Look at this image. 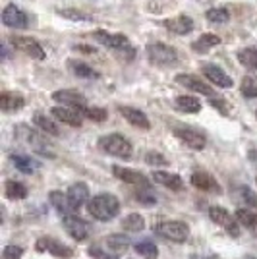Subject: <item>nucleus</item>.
I'll list each match as a JSON object with an SVG mask.
<instances>
[{"label": "nucleus", "mask_w": 257, "mask_h": 259, "mask_svg": "<svg viewBox=\"0 0 257 259\" xmlns=\"http://www.w3.org/2000/svg\"><path fill=\"white\" fill-rule=\"evenodd\" d=\"M151 178H153V182L155 184H161V186L168 188V190H174V192H178V190H182L184 188L182 176H180V174H176V172L155 170V172L151 174Z\"/></svg>", "instance_id": "obj_21"}, {"label": "nucleus", "mask_w": 257, "mask_h": 259, "mask_svg": "<svg viewBox=\"0 0 257 259\" xmlns=\"http://www.w3.org/2000/svg\"><path fill=\"white\" fill-rule=\"evenodd\" d=\"M242 259H257V257H253V255H244Z\"/></svg>", "instance_id": "obj_49"}, {"label": "nucleus", "mask_w": 257, "mask_h": 259, "mask_svg": "<svg viewBox=\"0 0 257 259\" xmlns=\"http://www.w3.org/2000/svg\"><path fill=\"white\" fill-rule=\"evenodd\" d=\"M155 232L174 244H184L190 238V227L184 221H162L155 227Z\"/></svg>", "instance_id": "obj_3"}, {"label": "nucleus", "mask_w": 257, "mask_h": 259, "mask_svg": "<svg viewBox=\"0 0 257 259\" xmlns=\"http://www.w3.org/2000/svg\"><path fill=\"white\" fill-rule=\"evenodd\" d=\"M99 149L105 151L107 155L118 157V159H130L134 153L130 140L124 138L122 134H107V136L99 138Z\"/></svg>", "instance_id": "obj_2"}, {"label": "nucleus", "mask_w": 257, "mask_h": 259, "mask_svg": "<svg viewBox=\"0 0 257 259\" xmlns=\"http://www.w3.org/2000/svg\"><path fill=\"white\" fill-rule=\"evenodd\" d=\"M66 194H68V199H70V205H72V209H74V213L75 211H79V209L89 201V188H87L85 182L72 184V186L68 188Z\"/></svg>", "instance_id": "obj_19"}, {"label": "nucleus", "mask_w": 257, "mask_h": 259, "mask_svg": "<svg viewBox=\"0 0 257 259\" xmlns=\"http://www.w3.org/2000/svg\"><path fill=\"white\" fill-rule=\"evenodd\" d=\"M236 197H238V201H240L244 207H257L255 192H253L249 186H246V184L236 186Z\"/></svg>", "instance_id": "obj_30"}, {"label": "nucleus", "mask_w": 257, "mask_h": 259, "mask_svg": "<svg viewBox=\"0 0 257 259\" xmlns=\"http://www.w3.org/2000/svg\"><path fill=\"white\" fill-rule=\"evenodd\" d=\"M10 43L14 45V49H18V51H22L23 54H27V56H31L35 60H45V49L41 47V43L37 41V39H33V37H23V35H14L10 37Z\"/></svg>", "instance_id": "obj_10"}, {"label": "nucleus", "mask_w": 257, "mask_h": 259, "mask_svg": "<svg viewBox=\"0 0 257 259\" xmlns=\"http://www.w3.org/2000/svg\"><path fill=\"white\" fill-rule=\"evenodd\" d=\"M62 227H64V230L74 238L75 242H83V240L87 238V234H89L87 223L81 219V217L74 215V213L62 217Z\"/></svg>", "instance_id": "obj_12"}, {"label": "nucleus", "mask_w": 257, "mask_h": 259, "mask_svg": "<svg viewBox=\"0 0 257 259\" xmlns=\"http://www.w3.org/2000/svg\"><path fill=\"white\" fill-rule=\"evenodd\" d=\"M107 246L112 251H124L130 248V238L126 234H110L107 238Z\"/></svg>", "instance_id": "obj_35"}, {"label": "nucleus", "mask_w": 257, "mask_h": 259, "mask_svg": "<svg viewBox=\"0 0 257 259\" xmlns=\"http://www.w3.org/2000/svg\"><path fill=\"white\" fill-rule=\"evenodd\" d=\"M23 107H25V99L20 93L6 91V93L0 95V108H2V112L10 114V112H16V110H22Z\"/></svg>", "instance_id": "obj_23"}, {"label": "nucleus", "mask_w": 257, "mask_h": 259, "mask_svg": "<svg viewBox=\"0 0 257 259\" xmlns=\"http://www.w3.org/2000/svg\"><path fill=\"white\" fill-rule=\"evenodd\" d=\"M174 136L178 138V140L186 143L190 149L193 151H201L205 149V145H207V136H205L201 130L193 128V126H186V124H176L174 128Z\"/></svg>", "instance_id": "obj_4"}, {"label": "nucleus", "mask_w": 257, "mask_h": 259, "mask_svg": "<svg viewBox=\"0 0 257 259\" xmlns=\"http://www.w3.org/2000/svg\"><path fill=\"white\" fill-rule=\"evenodd\" d=\"M122 228H124L126 232H141V230L145 228V221H143V217H141L140 213H130V215L124 217Z\"/></svg>", "instance_id": "obj_31"}, {"label": "nucleus", "mask_w": 257, "mask_h": 259, "mask_svg": "<svg viewBox=\"0 0 257 259\" xmlns=\"http://www.w3.org/2000/svg\"><path fill=\"white\" fill-rule=\"evenodd\" d=\"M4 190H6V195L10 199H25L27 197V188L22 182H16V180H8Z\"/></svg>", "instance_id": "obj_34"}, {"label": "nucleus", "mask_w": 257, "mask_h": 259, "mask_svg": "<svg viewBox=\"0 0 257 259\" xmlns=\"http://www.w3.org/2000/svg\"><path fill=\"white\" fill-rule=\"evenodd\" d=\"M6 58H8V47L2 45V60H6Z\"/></svg>", "instance_id": "obj_47"}, {"label": "nucleus", "mask_w": 257, "mask_h": 259, "mask_svg": "<svg viewBox=\"0 0 257 259\" xmlns=\"http://www.w3.org/2000/svg\"><path fill=\"white\" fill-rule=\"evenodd\" d=\"M238 60L240 64H244L249 70H255L257 72V49H244L238 53Z\"/></svg>", "instance_id": "obj_36"}, {"label": "nucleus", "mask_w": 257, "mask_h": 259, "mask_svg": "<svg viewBox=\"0 0 257 259\" xmlns=\"http://www.w3.org/2000/svg\"><path fill=\"white\" fill-rule=\"evenodd\" d=\"M134 248H136V251H138L143 259H157L159 257V248H157L151 240H141V242H138Z\"/></svg>", "instance_id": "obj_33"}, {"label": "nucleus", "mask_w": 257, "mask_h": 259, "mask_svg": "<svg viewBox=\"0 0 257 259\" xmlns=\"http://www.w3.org/2000/svg\"><path fill=\"white\" fill-rule=\"evenodd\" d=\"M192 184L197 188V190H203V192H209V194H221L223 188L221 184L217 182L213 174L205 172V170H195L192 174Z\"/></svg>", "instance_id": "obj_18"}, {"label": "nucleus", "mask_w": 257, "mask_h": 259, "mask_svg": "<svg viewBox=\"0 0 257 259\" xmlns=\"http://www.w3.org/2000/svg\"><path fill=\"white\" fill-rule=\"evenodd\" d=\"M87 253H89V257H93V259H120L118 253H108V251L101 249L99 246H91Z\"/></svg>", "instance_id": "obj_43"}, {"label": "nucleus", "mask_w": 257, "mask_h": 259, "mask_svg": "<svg viewBox=\"0 0 257 259\" xmlns=\"http://www.w3.org/2000/svg\"><path fill=\"white\" fill-rule=\"evenodd\" d=\"M145 162L151 164V166H166L168 161H166V157L159 151H149L145 153Z\"/></svg>", "instance_id": "obj_41"}, {"label": "nucleus", "mask_w": 257, "mask_h": 259, "mask_svg": "<svg viewBox=\"0 0 257 259\" xmlns=\"http://www.w3.org/2000/svg\"><path fill=\"white\" fill-rule=\"evenodd\" d=\"M247 157H249V159H251V161H253V162H257V151H255V149H251V151H247Z\"/></svg>", "instance_id": "obj_46"}, {"label": "nucleus", "mask_w": 257, "mask_h": 259, "mask_svg": "<svg viewBox=\"0 0 257 259\" xmlns=\"http://www.w3.org/2000/svg\"><path fill=\"white\" fill-rule=\"evenodd\" d=\"M93 37H95L97 43H101L103 47H107V49H112V51H116V53H128V56L132 58L134 56V49H132V45H130L128 37H124V35H120V33H108L105 29H97L93 33Z\"/></svg>", "instance_id": "obj_5"}, {"label": "nucleus", "mask_w": 257, "mask_h": 259, "mask_svg": "<svg viewBox=\"0 0 257 259\" xmlns=\"http://www.w3.org/2000/svg\"><path fill=\"white\" fill-rule=\"evenodd\" d=\"M176 83H180L182 87L190 89L193 93H201V95H205V97H209V99L215 97L213 87L209 85V83H205L201 77L193 76V74H178V76H176Z\"/></svg>", "instance_id": "obj_13"}, {"label": "nucleus", "mask_w": 257, "mask_h": 259, "mask_svg": "<svg viewBox=\"0 0 257 259\" xmlns=\"http://www.w3.org/2000/svg\"><path fill=\"white\" fill-rule=\"evenodd\" d=\"M49 201H51V205H53L62 217L74 213V209L70 205V199H68V194H62V192H58V190H53V192L49 194Z\"/></svg>", "instance_id": "obj_25"}, {"label": "nucleus", "mask_w": 257, "mask_h": 259, "mask_svg": "<svg viewBox=\"0 0 257 259\" xmlns=\"http://www.w3.org/2000/svg\"><path fill=\"white\" fill-rule=\"evenodd\" d=\"M53 101L58 103V105H64V107L77 108V110L87 107V99L75 89H58V91H54Z\"/></svg>", "instance_id": "obj_15"}, {"label": "nucleus", "mask_w": 257, "mask_h": 259, "mask_svg": "<svg viewBox=\"0 0 257 259\" xmlns=\"http://www.w3.org/2000/svg\"><path fill=\"white\" fill-rule=\"evenodd\" d=\"M23 255V248L22 246H6V248L2 249V253H0V259H22Z\"/></svg>", "instance_id": "obj_42"}, {"label": "nucleus", "mask_w": 257, "mask_h": 259, "mask_svg": "<svg viewBox=\"0 0 257 259\" xmlns=\"http://www.w3.org/2000/svg\"><path fill=\"white\" fill-rule=\"evenodd\" d=\"M162 25L168 29V31L176 33V35H188L193 31V20L190 16H176L172 20H164Z\"/></svg>", "instance_id": "obj_22"}, {"label": "nucleus", "mask_w": 257, "mask_h": 259, "mask_svg": "<svg viewBox=\"0 0 257 259\" xmlns=\"http://www.w3.org/2000/svg\"><path fill=\"white\" fill-rule=\"evenodd\" d=\"M255 182H257V176H255Z\"/></svg>", "instance_id": "obj_50"}, {"label": "nucleus", "mask_w": 257, "mask_h": 259, "mask_svg": "<svg viewBox=\"0 0 257 259\" xmlns=\"http://www.w3.org/2000/svg\"><path fill=\"white\" fill-rule=\"evenodd\" d=\"M209 103H211V107H215L217 108V110H219V112H221V114H225V116H228V112H230V110H228V103H226L225 99L223 97H213V99H209Z\"/></svg>", "instance_id": "obj_44"}, {"label": "nucleus", "mask_w": 257, "mask_h": 259, "mask_svg": "<svg viewBox=\"0 0 257 259\" xmlns=\"http://www.w3.org/2000/svg\"><path fill=\"white\" fill-rule=\"evenodd\" d=\"M12 162H14V166L23 174H33L35 170H39V166H41V162L39 161H33L31 157H27V155H12L10 157Z\"/></svg>", "instance_id": "obj_27"}, {"label": "nucleus", "mask_w": 257, "mask_h": 259, "mask_svg": "<svg viewBox=\"0 0 257 259\" xmlns=\"http://www.w3.org/2000/svg\"><path fill=\"white\" fill-rule=\"evenodd\" d=\"M70 68L77 77H83V79H97L99 72L93 70L91 66H87L85 62H77V60H70Z\"/></svg>", "instance_id": "obj_32"}, {"label": "nucleus", "mask_w": 257, "mask_h": 259, "mask_svg": "<svg viewBox=\"0 0 257 259\" xmlns=\"http://www.w3.org/2000/svg\"><path fill=\"white\" fill-rule=\"evenodd\" d=\"M217 45H221V37H219V35L203 33L199 39H195V41L192 43V49L195 51V53L205 54V53H209L213 47H217Z\"/></svg>", "instance_id": "obj_26"}, {"label": "nucleus", "mask_w": 257, "mask_h": 259, "mask_svg": "<svg viewBox=\"0 0 257 259\" xmlns=\"http://www.w3.org/2000/svg\"><path fill=\"white\" fill-rule=\"evenodd\" d=\"M209 217H211V221H213L215 225H219L221 228H225L232 238L240 236V223H238V219L230 215L225 207L211 205L209 207Z\"/></svg>", "instance_id": "obj_7"}, {"label": "nucleus", "mask_w": 257, "mask_h": 259, "mask_svg": "<svg viewBox=\"0 0 257 259\" xmlns=\"http://www.w3.org/2000/svg\"><path fill=\"white\" fill-rule=\"evenodd\" d=\"M51 114H53L56 120H60L62 124H68V126H72V128H79L81 124H83V114H81V110H77V108H72V107H64V105H58V107H54L51 110Z\"/></svg>", "instance_id": "obj_16"}, {"label": "nucleus", "mask_w": 257, "mask_h": 259, "mask_svg": "<svg viewBox=\"0 0 257 259\" xmlns=\"http://www.w3.org/2000/svg\"><path fill=\"white\" fill-rule=\"evenodd\" d=\"M2 23L12 27V29H27L29 18H27V14H25L22 8H18L16 4H8V6L4 8V12H2Z\"/></svg>", "instance_id": "obj_14"}, {"label": "nucleus", "mask_w": 257, "mask_h": 259, "mask_svg": "<svg viewBox=\"0 0 257 259\" xmlns=\"http://www.w3.org/2000/svg\"><path fill=\"white\" fill-rule=\"evenodd\" d=\"M205 18L211 23H226L230 20V12L226 8H211V10H207Z\"/></svg>", "instance_id": "obj_37"}, {"label": "nucleus", "mask_w": 257, "mask_h": 259, "mask_svg": "<svg viewBox=\"0 0 257 259\" xmlns=\"http://www.w3.org/2000/svg\"><path fill=\"white\" fill-rule=\"evenodd\" d=\"M112 174L116 176L118 180H122V182H126V184H132V186H138L141 190L151 188V180L143 172H140V170H134V168H126V166L114 164V166H112Z\"/></svg>", "instance_id": "obj_11"}, {"label": "nucleus", "mask_w": 257, "mask_h": 259, "mask_svg": "<svg viewBox=\"0 0 257 259\" xmlns=\"http://www.w3.org/2000/svg\"><path fill=\"white\" fill-rule=\"evenodd\" d=\"M240 91L246 99H257V79L251 76H246L242 79V85H240Z\"/></svg>", "instance_id": "obj_38"}, {"label": "nucleus", "mask_w": 257, "mask_h": 259, "mask_svg": "<svg viewBox=\"0 0 257 259\" xmlns=\"http://www.w3.org/2000/svg\"><path fill=\"white\" fill-rule=\"evenodd\" d=\"M33 124L41 130L43 134H49V136H54V138H58V136H60V128H58V124H56L51 116L43 114V112H35V114H33Z\"/></svg>", "instance_id": "obj_24"}, {"label": "nucleus", "mask_w": 257, "mask_h": 259, "mask_svg": "<svg viewBox=\"0 0 257 259\" xmlns=\"http://www.w3.org/2000/svg\"><path fill=\"white\" fill-rule=\"evenodd\" d=\"M147 58L157 66H174L178 62V53L166 43H151L147 45Z\"/></svg>", "instance_id": "obj_6"}, {"label": "nucleus", "mask_w": 257, "mask_h": 259, "mask_svg": "<svg viewBox=\"0 0 257 259\" xmlns=\"http://www.w3.org/2000/svg\"><path fill=\"white\" fill-rule=\"evenodd\" d=\"M255 238H257V236H255Z\"/></svg>", "instance_id": "obj_52"}, {"label": "nucleus", "mask_w": 257, "mask_h": 259, "mask_svg": "<svg viewBox=\"0 0 257 259\" xmlns=\"http://www.w3.org/2000/svg\"><path fill=\"white\" fill-rule=\"evenodd\" d=\"M203 76L213 83V85L221 87V89H230L232 87V77L226 74L221 66L217 64H205L203 66Z\"/></svg>", "instance_id": "obj_17"}, {"label": "nucleus", "mask_w": 257, "mask_h": 259, "mask_svg": "<svg viewBox=\"0 0 257 259\" xmlns=\"http://www.w3.org/2000/svg\"><path fill=\"white\" fill-rule=\"evenodd\" d=\"M234 217L238 219V223H240L242 227L249 228V230H255L257 228V213L251 211L249 207H240V209H236Z\"/></svg>", "instance_id": "obj_29"}, {"label": "nucleus", "mask_w": 257, "mask_h": 259, "mask_svg": "<svg viewBox=\"0 0 257 259\" xmlns=\"http://www.w3.org/2000/svg\"><path fill=\"white\" fill-rule=\"evenodd\" d=\"M81 114L85 116V118L93 120V122H105L107 120V110L101 107H85L81 108Z\"/></svg>", "instance_id": "obj_39"}, {"label": "nucleus", "mask_w": 257, "mask_h": 259, "mask_svg": "<svg viewBox=\"0 0 257 259\" xmlns=\"http://www.w3.org/2000/svg\"><path fill=\"white\" fill-rule=\"evenodd\" d=\"M58 14L66 18V20H72V22H91V18L85 16V14H81V12L77 10H72V8H64V10H58Z\"/></svg>", "instance_id": "obj_40"}, {"label": "nucleus", "mask_w": 257, "mask_h": 259, "mask_svg": "<svg viewBox=\"0 0 257 259\" xmlns=\"http://www.w3.org/2000/svg\"><path fill=\"white\" fill-rule=\"evenodd\" d=\"M255 116H257V110H255Z\"/></svg>", "instance_id": "obj_51"}, {"label": "nucleus", "mask_w": 257, "mask_h": 259, "mask_svg": "<svg viewBox=\"0 0 257 259\" xmlns=\"http://www.w3.org/2000/svg\"><path fill=\"white\" fill-rule=\"evenodd\" d=\"M35 249L39 253H51V255H54V257L58 259H72V255H74L72 248H68L66 244H62L60 240H56L53 236L39 238L37 244H35Z\"/></svg>", "instance_id": "obj_9"}, {"label": "nucleus", "mask_w": 257, "mask_h": 259, "mask_svg": "<svg viewBox=\"0 0 257 259\" xmlns=\"http://www.w3.org/2000/svg\"><path fill=\"white\" fill-rule=\"evenodd\" d=\"M16 132H18L23 140L29 143V147H31L33 151L39 153L41 157H47V159H54V157H56L54 151L51 149V143H47V141L43 140V136H39L35 130L27 128L25 124H22V126H18Z\"/></svg>", "instance_id": "obj_8"}, {"label": "nucleus", "mask_w": 257, "mask_h": 259, "mask_svg": "<svg viewBox=\"0 0 257 259\" xmlns=\"http://www.w3.org/2000/svg\"><path fill=\"white\" fill-rule=\"evenodd\" d=\"M118 112L124 116V118L128 120L132 126H136V128H141V130H149L151 128V122L147 118V114L140 110V108H134V107H118Z\"/></svg>", "instance_id": "obj_20"}, {"label": "nucleus", "mask_w": 257, "mask_h": 259, "mask_svg": "<svg viewBox=\"0 0 257 259\" xmlns=\"http://www.w3.org/2000/svg\"><path fill=\"white\" fill-rule=\"evenodd\" d=\"M136 197L140 199L141 203H145V205H153V203H157V197L151 194L149 188H145L143 192H138V194H136Z\"/></svg>", "instance_id": "obj_45"}, {"label": "nucleus", "mask_w": 257, "mask_h": 259, "mask_svg": "<svg viewBox=\"0 0 257 259\" xmlns=\"http://www.w3.org/2000/svg\"><path fill=\"white\" fill-rule=\"evenodd\" d=\"M192 259H215L213 255H192Z\"/></svg>", "instance_id": "obj_48"}, {"label": "nucleus", "mask_w": 257, "mask_h": 259, "mask_svg": "<svg viewBox=\"0 0 257 259\" xmlns=\"http://www.w3.org/2000/svg\"><path fill=\"white\" fill-rule=\"evenodd\" d=\"M174 105H176L178 110H182L186 114H195V112L201 110V101L192 97V95H180V97H176Z\"/></svg>", "instance_id": "obj_28"}, {"label": "nucleus", "mask_w": 257, "mask_h": 259, "mask_svg": "<svg viewBox=\"0 0 257 259\" xmlns=\"http://www.w3.org/2000/svg\"><path fill=\"white\" fill-rule=\"evenodd\" d=\"M87 211L89 215L97 219V221H112L114 217H118L120 213V201H118L116 195L112 194H99L93 195L89 201H87Z\"/></svg>", "instance_id": "obj_1"}]
</instances>
